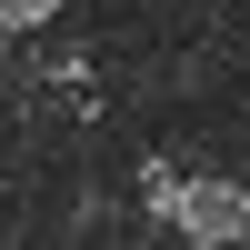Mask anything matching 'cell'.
Returning a JSON list of instances; mask_svg holds the SVG:
<instances>
[{"label": "cell", "mask_w": 250, "mask_h": 250, "mask_svg": "<svg viewBox=\"0 0 250 250\" xmlns=\"http://www.w3.org/2000/svg\"><path fill=\"white\" fill-rule=\"evenodd\" d=\"M170 220L180 240H200V250H250V190L240 180H190L180 170V190H170Z\"/></svg>", "instance_id": "1"}, {"label": "cell", "mask_w": 250, "mask_h": 250, "mask_svg": "<svg viewBox=\"0 0 250 250\" xmlns=\"http://www.w3.org/2000/svg\"><path fill=\"white\" fill-rule=\"evenodd\" d=\"M40 20H60V0H0V30H40Z\"/></svg>", "instance_id": "2"}]
</instances>
